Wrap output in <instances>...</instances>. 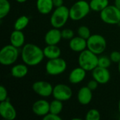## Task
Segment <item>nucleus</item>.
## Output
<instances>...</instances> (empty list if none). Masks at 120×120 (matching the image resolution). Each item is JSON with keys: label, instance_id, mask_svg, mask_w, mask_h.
Masks as SVG:
<instances>
[{"label": "nucleus", "instance_id": "f257e3e1", "mask_svg": "<svg viewBox=\"0 0 120 120\" xmlns=\"http://www.w3.org/2000/svg\"><path fill=\"white\" fill-rule=\"evenodd\" d=\"M44 57L43 50L34 44H27L22 46L21 58L23 63L28 66L39 65Z\"/></svg>", "mask_w": 120, "mask_h": 120}, {"label": "nucleus", "instance_id": "f03ea898", "mask_svg": "<svg viewBox=\"0 0 120 120\" xmlns=\"http://www.w3.org/2000/svg\"><path fill=\"white\" fill-rule=\"evenodd\" d=\"M88 49L80 52L78 63L81 68L87 71H92L98 65V57Z\"/></svg>", "mask_w": 120, "mask_h": 120}, {"label": "nucleus", "instance_id": "7ed1b4c3", "mask_svg": "<svg viewBox=\"0 0 120 120\" xmlns=\"http://www.w3.org/2000/svg\"><path fill=\"white\" fill-rule=\"evenodd\" d=\"M90 10L89 3L85 0H79L69 8L70 18L74 21L81 20L89 13Z\"/></svg>", "mask_w": 120, "mask_h": 120}, {"label": "nucleus", "instance_id": "20e7f679", "mask_svg": "<svg viewBox=\"0 0 120 120\" xmlns=\"http://www.w3.org/2000/svg\"><path fill=\"white\" fill-rule=\"evenodd\" d=\"M69 18V8L63 5L60 7L56 8V9L51 14L50 22L53 27L60 29L66 24Z\"/></svg>", "mask_w": 120, "mask_h": 120}, {"label": "nucleus", "instance_id": "39448f33", "mask_svg": "<svg viewBox=\"0 0 120 120\" xmlns=\"http://www.w3.org/2000/svg\"><path fill=\"white\" fill-rule=\"evenodd\" d=\"M19 56L18 48L12 44L6 45L0 51V63L4 66L14 64Z\"/></svg>", "mask_w": 120, "mask_h": 120}, {"label": "nucleus", "instance_id": "423d86ee", "mask_svg": "<svg viewBox=\"0 0 120 120\" xmlns=\"http://www.w3.org/2000/svg\"><path fill=\"white\" fill-rule=\"evenodd\" d=\"M106 47V39L101 34H92L87 39V49L96 55H100L103 53Z\"/></svg>", "mask_w": 120, "mask_h": 120}, {"label": "nucleus", "instance_id": "0eeeda50", "mask_svg": "<svg viewBox=\"0 0 120 120\" xmlns=\"http://www.w3.org/2000/svg\"><path fill=\"white\" fill-rule=\"evenodd\" d=\"M101 20L109 25H116L120 22V10L115 5H108L101 11Z\"/></svg>", "mask_w": 120, "mask_h": 120}, {"label": "nucleus", "instance_id": "6e6552de", "mask_svg": "<svg viewBox=\"0 0 120 120\" xmlns=\"http://www.w3.org/2000/svg\"><path fill=\"white\" fill-rule=\"evenodd\" d=\"M66 68V61L60 57L57 58L49 59L46 64V71L47 74L51 76H56L63 73Z\"/></svg>", "mask_w": 120, "mask_h": 120}, {"label": "nucleus", "instance_id": "1a4fd4ad", "mask_svg": "<svg viewBox=\"0 0 120 120\" xmlns=\"http://www.w3.org/2000/svg\"><path fill=\"white\" fill-rule=\"evenodd\" d=\"M54 99H57L61 101H69L72 96V91L70 86L64 84H58L53 86V94Z\"/></svg>", "mask_w": 120, "mask_h": 120}, {"label": "nucleus", "instance_id": "9d476101", "mask_svg": "<svg viewBox=\"0 0 120 120\" xmlns=\"http://www.w3.org/2000/svg\"><path fill=\"white\" fill-rule=\"evenodd\" d=\"M35 94L41 97H49L53 94V86L46 81H37L32 86Z\"/></svg>", "mask_w": 120, "mask_h": 120}, {"label": "nucleus", "instance_id": "9b49d317", "mask_svg": "<svg viewBox=\"0 0 120 120\" xmlns=\"http://www.w3.org/2000/svg\"><path fill=\"white\" fill-rule=\"evenodd\" d=\"M0 115L6 120H14L16 118L17 112L8 99L1 102Z\"/></svg>", "mask_w": 120, "mask_h": 120}, {"label": "nucleus", "instance_id": "f8f14e48", "mask_svg": "<svg viewBox=\"0 0 120 120\" xmlns=\"http://www.w3.org/2000/svg\"><path fill=\"white\" fill-rule=\"evenodd\" d=\"M93 79L98 82L100 84H107L110 79V72L108 68L97 66L92 70Z\"/></svg>", "mask_w": 120, "mask_h": 120}, {"label": "nucleus", "instance_id": "ddd939ff", "mask_svg": "<svg viewBox=\"0 0 120 120\" xmlns=\"http://www.w3.org/2000/svg\"><path fill=\"white\" fill-rule=\"evenodd\" d=\"M32 112L39 117H44L50 112V103L44 99L35 101L32 107Z\"/></svg>", "mask_w": 120, "mask_h": 120}, {"label": "nucleus", "instance_id": "4468645a", "mask_svg": "<svg viewBox=\"0 0 120 120\" xmlns=\"http://www.w3.org/2000/svg\"><path fill=\"white\" fill-rule=\"evenodd\" d=\"M62 39L61 31L53 27V29L49 30L45 34L44 41L47 45H57Z\"/></svg>", "mask_w": 120, "mask_h": 120}, {"label": "nucleus", "instance_id": "2eb2a0df", "mask_svg": "<svg viewBox=\"0 0 120 120\" xmlns=\"http://www.w3.org/2000/svg\"><path fill=\"white\" fill-rule=\"evenodd\" d=\"M69 46L75 52H82L87 49V40L79 37H74L70 40Z\"/></svg>", "mask_w": 120, "mask_h": 120}, {"label": "nucleus", "instance_id": "dca6fc26", "mask_svg": "<svg viewBox=\"0 0 120 120\" xmlns=\"http://www.w3.org/2000/svg\"><path fill=\"white\" fill-rule=\"evenodd\" d=\"M93 98L92 90H91L87 86L82 87L77 94V100L79 103L82 105H89Z\"/></svg>", "mask_w": 120, "mask_h": 120}, {"label": "nucleus", "instance_id": "f3484780", "mask_svg": "<svg viewBox=\"0 0 120 120\" xmlns=\"http://www.w3.org/2000/svg\"><path fill=\"white\" fill-rule=\"evenodd\" d=\"M86 71L80 66L73 69L69 75V82L72 84L81 83L86 77Z\"/></svg>", "mask_w": 120, "mask_h": 120}, {"label": "nucleus", "instance_id": "a211bd4d", "mask_svg": "<svg viewBox=\"0 0 120 120\" xmlns=\"http://www.w3.org/2000/svg\"><path fill=\"white\" fill-rule=\"evenodd\" d=\"M25 35L21 30H13L10 35V42L13 46L20 48L25 45Z\"/></svg>", "mask_w": 120, "mask_h": 120}, {"label": "nucleus", "instance_id": "6ab92c4d", "mask_svg": "<svg viewBox=\"0 0 120 120\" xmlns=\"http://www.w3.org/2000/svg\"><path fill=\"white\" fill-rule=\"evenodd\" d=\"M36 6L37 11L42 15L50 13L54 7L53 0H37Z\"/></svg>", "mask_w": 120, "mask_h": 120}, {"label": "nucleus", "instance_id": "aec40b11", "mask_svg": "<svg viewBox=\"0 0 120 120\" xmlns=\"http://www.w3.org/2000/svg\"><path fill=\"white\" fill-rule=\"evenodd\" d=\"M43 51L44 56L49 60L59 58L61 54V50L57 45H47Z\"/></svg>", "mask_w": 120, "mask_h": 120}, {"label": "nucleus", "instance_id": "412c9836", "mask_svg": "<svg viewBox=\"0 0 120 120\" xmlns=\"http://www.w3.org/2000/svg\"><path fill=\"white\" fill-rule=\"evenodd\" d=\"M11 75L15 78H22L28 73V68L26 64H16L13 65L11 70Z\"/></svg>", "mask_w": 120, "mask_h": 120}, {"label": "nucleus", "instance_id": "4be33fe9", "mask_svg": "<svg viewBox=\"0 0 120 120\" xmlns=\"http://www.w3.org/2000/svg\"><path fill=\"white\" fill-rule=\"evenodd\" d=\"M91 10L101 12L109 5L108 0H91L89 2Z\"/></svg>", "mask_w": 120, "mask_h": 120}, {"label": "nucleus", "instance_id": "5701e85b", "mask_svg": "<svg viewBox=\"0 0 120 120\" xmlns=\"http://www.w3.org/2000/svg\"><path fill=\"white\" fill-rule=\"evenodd\" d=\"M29 18L26 15H22L19 17L14 23V29L17 30H24L29 24Z\"/></svg>", "mask_w": 120, "mask_h": 120}, {"label": "nucleus", "instance_id": "b1692460", "mask_svg": "<svg viewBox=\"0 0 120 120\" xmlns=\"http://www.w3.org/2000/svg\"><path fill=\"white\" fill-rule=\"evenodd\" d=\"M63 108V101L54 99L50 103V112L51 113L56 114V115H59Z\"/></svg>", "mask_w": 120, "mask_h": 120}, {"label": "nucleus", "instance_id": "393cba45", "mask_svg": "<svg viewBox=\"0 0 120 120\" xmlns=\"http://www.w3.org/2000/svg\"><path fill=\"white\" fill-rule=\"evenodd\" d=\"M11 11V4L8 0H0V19L4 18Z\"/></svg>", "mask_w": 120, "mask_h": 120}, {"label": "nucleus", "instance_id": "a878e982", "mask_svg": "<svg viewBox=\"0 0 120 120\" xmlns=\"http://www.w3.org/2000/svg\"><path fill=\"white\" fill-rule=\"evenodd\" d=\"M77 34H78V36L85 39H88L90 36L91 35V31L89 30V28L85 25H82V26H80L78 30H77Z\"/></svg>", "mask_w": 120, "mask_h": 120}, {"label": "nucleus", "instance_id": "bb28decb", "mask_svg": "<svg viewBox=\"0 0 120 120\" xmlns=\"http://www.w3.org/2000/svg\"><path fill=\"white\" fill-rule=\"evenodd\" d=\"M85 119L86 120H99L101 119V114L98 110L91 109L87 112Z\"/></svg>", "mask_w": 120, "mask_h": 120}, {"label": "nucleus", "instance_id": "cd10ccee", "mask_svg": "<svg viewBox=\"0 0 120 120\" xmlns=\"http://www.w3.org/2000/svg\"><path fill=\"white\" fill-rule=\"evenodd\" d=\"M112 60H110V57H107V56H101L100 58H98V65L100 67L102 68H108L110 65H111Z\"/></svg>", "mask_w": 120, "mask_h": 120}, {"label": "nucleus", "instance_id": "c85d7f7f", "mask_svg": "<svg viewBox=\"0 0 120 120\" xmlns=\"http://www.w3.org/2000/svg\"><path fill=\"white\" fill-rule=\"evenodd\" d=\"M62 38L65 39H71L74 37V32L71 29H64L61 31Z\"/></svg>", "mask_w": 120, "mask_h": 120}, {"label": "nucleus", "instance_id": "c756f323", "mask_svg": "<svg viewBox=\"0 0 120 120\" xmlns=\"http://www.w3.org/2000/svg\"><path fill=\"white\" fill-rule=\"evenodd\" d=\"M110 58L112 60V62L115 63H119L120 62V51H114L111 52L110 55Z\"/></svg>", "mask_w": 120, "mask_h": 120}, {"label": "nucleus", "instance_id": "7c9ffc66", "mask_svg": "<svg viewBox=\"0 0 120 120\" xmlns=\"http://www.w3.org/2000/svg\"><path fill=\"white\" fill-rule=\"evenodd\" d=\"M8 99V92L7 89L3 85L0 86V102L6 101Z\"/></svg>", "mask_w": 120, "mask_h": 120}, {"label": "nucleus", "instance_id": "2f4dec72", "mask_svg": "<svg viewBox=\"0 0 120 120\" xmlns=\"http://www.w3.org/2000/svg\"><path fill=\"white\" fill-rule=\"evenodd\" d=\"M44 120H61L62 118L59 116V115H56L51 112H49L47 115L43 117Z\"/></svg>", "mask_w": 120, "mask_h": 120}, {"label": "nucleus", "instance_id": "473e14b6", "mask_svg": "<svg viewBox=\"0 0 120 120\" xmlns=\"http://www.w3.org/2000/svg\"><path fill=\"white\" fill-rule=\"evenodd\" d=\"M98 82L96 81L95 79H92L89 81L87 84V86L92 91L96 90L98 88Z\"/></svg>", "mask_w": 120, "mask_h": 120}, {"label": "nucleus", "instance_id": "72a5a7b5", "mask_svg": "<svg viewBox=\"0 0 120 120\" xmlns=\"http://www.w3.org/2000/svg\"><path fill=\"white\" fill-rule=\"evenodd\" d=\"M54 7L58 8L63 5V0H53Z\"/></svg>", "mask_w": 120, "mask_h": 120}, {"label": "nucleus", "instance_id": "f704fd0d", "mask_svg": "<svg viewBox=\"0 0 120 120\" xmlns=\"http://www.w3.org/2000/svg\"><path fill=\"white\" fill-rule=\"evenodd\" d=\"M115 6L120 10V0H115Z\"/></svg>", "mask_w": 120, "mask_h": 120}, {"label": "nucleus", "instance_id": "c9c22d12", "mask_svg": "<svg viewBox=\"0 0 120 120\" xmlns=\"http://www.w3.org/2000/svg\"><path fill=\"white\" fill-rule=\"evenodd\" d=\"M17 2L20 3V4H22V3H25V1H27V0H15Z\"/></svg>", "mask_w": 120, "mask_h": 120}, {"label": "nucleus", "instance_id": "e433bc0d", "mask_svg": "<svg viewBox=\"0 0 120 120\" xmlns=\"http://www.w3.org/2000/svg\"><path fill=\"white\" fill-rule=\"evenodd\" d=\"M118 110H119V112H120V99L119 101V103H118Z\"/></svg>", "mask_w": 120, "mask_h": 120}, {"label": "nucleus", "instance_id": "4c0bfd02", "mask_svg": "<svg viewBox=\"0 0 120 120\" xmlns=\"http://www.w3.org/2000/svg\"><path fill=\"white\" fill-rule=\"evenodd\" d=\"M118 70H119V72L120 74V62L118 63Z\"/></svg>", "mask_w": 120, "mask_h": 120}, {"label": "nucleus", "instance_id": "58836bf2", "mask_svg": "<svg viewBox=\"0 0 120 120\" xmlns=\"http://www.w3.org/2000/svg\"></svg>", "mask_w": 120, "mask_h": 120}]
</instances>
